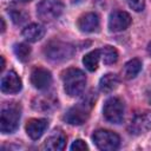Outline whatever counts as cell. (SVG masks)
I'll use <instances>...</instances> for the list:
<instances>
[{"label":"cell","instance_id":"obj_1","mask_svg":"<svg viewBox=\"0 0 151 151\" xmlns=\"http://www.w3.org/2000/svg\"><path fill=\"white\" fill-rule=\"evenodd\" d=\"M94 100H96V97H93V93H90L65 113L64 120L71 125L84 124L90 116V112L94 105Z\"/></svg>","mask_w":151,"mask_h":151},{"label":"cell","instance_id":"obj_2","mask_svg":"<svg viewBox=\"0 0 151 151\" xmlns=\"http://www.w3.org/2000/svg\"><path fill=\"white\" fill-rule=\"evenodd\" d=\"M63 83L66 93L70 97H76L83 93L86 86V76L79 68H67L63 72Z\"/></svg>","mask_w":151,"mask_h":151},{"label":"cell","instance_id":"obj_3","mask_svg":"<svg viewBox=\"0 0 151 151\" xmlns=\"http://www.w3.org/2000/svg\"><path fill=\"white\" fill-rule=\"evenodd\" d=\"M21 109L17 103H8L1 109L0 130L2 133H12L18 129Z\"/></svg>","mask_w":151,"mask_h":151},{"label":"cell","instance_id":"obj_4","mask_svg":"<svg viewBox=\"0 0 151 151\" xmlns=\"http://www.w3.org/2000/svg\"><path fill=\"white\" fill-rule=\"evenodd\" d=\"M44 54L48 60L52 61H64L70 59L74 54V47L71 44L60 41V40H52L46 44L44 48Z\"/></svg>","mask_w":151,"mask_h":151},{"label":"cell","instance_id":"obj_5","mask_svg":"<svg viewBox=\"0 0 151 151\" xmlns=\"http://www.w3.org/2000/svg\"><path fill=\"white\" fill-rule=\"evenodd\" d=\"M93 143L99 150L103 151H112L119 147L120 138L119 136L110 130H97L92 136Z\"/></svg>","mask_w":151,"mask_h":151},{"label":"cell","instance_id":"obj_6","mask_svg":"<svg viewBox=\"0 0 151 151\" xmlns=\"http://www.w3.org/2000/svg\"><path fill=\"white\" fill-rule=\"evenodd\" d=\"M64 11L61 0H41L37 6V14L42 21H52L60 17Z\"/></svg>","mask_w":151,"mask_h":151},{"label":"cell","instance_id":"obj_7","mask_svg":"<svg viewBox=\"0 0 151 151\" xmlns=\"http://www.w3.org/2000/svg\"><path fill=\"white\" fill-rule=\"evenodd\" d=\"M103 114L107 122L113 124H120L124 118L123 101L117 97H112L107 99L103 107Z\"/></svg>","mask_w":151,"mask_h":151},{"label":"cell","instance_id":"obj_8","mask_svg":"<svg viewBox=\"0 0 151 151\" xmlns=\"http://www.w3.org/2000/svg\"><path fill=\"white\" fill-rule=\"evenodd\" d=\"M127 130L131 134H136V136H139L150 131L151 130V111L144 110L136 113L132 117L127 126Z\"/></svg>","mask_w":151,"mask_h":151},{"label":"cell","instance_id":"obj_9","mask_svg":"<svg viewBox=\"0 0 151 151\" xmlns=\"http://www.w3.org/2000/svg\"><path fill=\"white\" fill-rule=\"evenodd\" d=\"M131 25V17L125 11H114L109 18V29L111 32H122Z\"/></svg>","mask_w":151,"mask_h":151},{"label":"cell","instance_id":"obj_10","mask_svg":"<svg viewBox=\"0 0 151 151\" xmlns=\"http://www.w3.org/2000/svg\"><path fill=\"white\" fill-rule=\"evenodd\" d=\"M0 87H1V91L4 93L14 94V93H18L21 90L22 83H21L20 77L14 71H9L5 76H2Z\"/></svg>","mask_w":151,"mask_h":151},{"label":"cell","instance_id":"obj_11","mask_svg":"<svg viewBox=\"0 0 151 151\" xmlns=\"http://www.w3.org/2000/svg\"><path fill=\"white\" fill-rule=\"evenodd\" d=\"M31 83L38 90H46L52 84V74L44 67H35L31 73Z\"/></svg>","mask_w":151,"mask_h":151},{"label":"cell","instance_id":"obj_12","mask_svg":"<svg viewBox=\"0 0 151 151\" xmlns=\"http://www.w3.org/2000/svg\"><path fill=\"white\" fill-rule=\"evenodd\" d=\"M48 126V120L44 119V118H34L27 122L26 124V132L28 134V137L33 140L39 139L42 133L45 132V130Z\"/></svg>","mask_w":151,"mask_h":151},{"label":"cell","instance_id":"obj_13","mask_svg":"<svg viewBox=\"0 0 151 151\" xmlns=\"http://www.w3.org/2000/svg\"><path fill=\"white\" fill-rule=\"evenodd\" d=\"M77 25L81 32H85V33L94 32L99 27V17L93 12L85 13L78 19Z\"/></svg>","mask_w":151,"mask_h":151},{"label":"cell","instance_id":"obj_14","mask_svg":"<svg viewBox=\"0 0 151 151\" xmlns=\"http://www.w3.org/2000/svg\"><path fill=\"white\" fill-rule=\"evenodd\" d=\"M65 145H66V136L60 130L53 131V133L50 137H47V139L44 143V147L46 150H50V151L64 150Z\"/></svg>","mask_w":151,"mask_h":151},{"label":"cell","instance_id":"obj_15","mask_svg":"<svg viewBox=\"0 0 151 151\" xmlns=\"http://www.w3.org/2000/svg\"><path fill=\"white\" fill-rule=\"evenodd\" d=\"M22 37L29 41V42H35L38 40H40L44 34H45V28L44 26L39 25V24H31L28 26H26L22 32H21Z\"/></svg>","mask_w":151,"mask_h":151},{"label":"cell","instance_id":"obj_16","mask_svg":"<svg viewBox=\"0 0 151 151\" xmlns=\"http://www.w3.org/2000/svg\"><path fill=\"white\" fill-rule=\"evenodd\" d=\"M119 85V78L114 73H107L99 80V90L103 93H111Z\"/></svg>","mask_w":151,"mask_h":151},{"label":"cell","instance_id":"obj_17","mask_svg":"<svg viewBox=\"0 0 151 151\" xmlns=\"http://www.w3.org/2000/svg\"><path fill=\"white\" fill-rule=\"evenodd\" d=\"M55 106H58V101L54 97L52 96H42V97H37L33 100V107L35 110H40V111H48L54 109Z\"/></svg>","mask_w":151,"mask_h":151},{"label":"cell","instance_id":"obj_18","mask_svg":"<svg viewBox=\"0 0 151 151\" xmlns=\"http://www.w3.org/2000/svg\"><path fill=\"white\" fill-rule=\"evenodd\" d=\"M142 70V61L138 58L129 60L123 68V76L125 79H133Z\"/></svg>","mask_w":151,"mask_h":151},{"label":"cell","instance_id":"obj_19","mask_svg":"<svg viewBox=\"0 0 151 151\" xmlns=\"http://www.w3.org/2000/svg\"><path fill=\"white\" fill-rule=\"evenodd\" d=\"M100 58H101L100 57V50H94V51H91L90 53L85 54V57L83 58V64L90 72H93L98 68V64H99Z\"/></svg>","mask_w":151,"mask_h":151},{"label":"cell","instance_id":"obj_20","mask_svg":"<svg viewBox=\"0 0 151 151\" xmlns=\"http://www.w3.org/2000/svg\"><path fill=\"white\" fill-rule=\"evenodd\" d=\"M100 57L105 65H112L118 60V52L112 46H104L100 48Z\"/></svg>","mask_w":151,"mask_h":151},{"label":"cell","instance_id":"obj_21","mask_svg":"<svg viewBox=\"0 0 151 151\" xmlns=\"http://www.w3.org/2000/svg\"><path fill=\"white\" fill-rule=\"evenodd\" d=\"M14 53L17 55V58L20 60V61H27L28 58H29V54H31V47L26 44H15L14 45Z\"/></svg>","mask_w":151,"mask_h":151},{"label":"cell","instance_id":"obj_22","mask_svg":"<svg viewBox=\"0 0 151 151\" xmlns=\"http://www.w3.org/2000/svg\"><path fill=\"white\" fill-rule=\"evenodd\" d=\"M11 17L15 24H22L27 19V14L21 9H15V11L11 12Z\"/></svg>","mask_w":151,"mask_h":151},{"label":"cell","instance_id":"obj_23","mask_svg":"<svg viewBox=\"0 0 151 151\" xmlns=\"http://www.w3.org/2000/svg\"><path fill=\"white\" fill-rule=\"evenodd\" d=\"M127 4L130 8H132L136 12H140L144 9L145 6V0H127Z\"/></svg>","mask_w":151,"mask_h":151},{"label":"cell","instance_id":"obj_24","mask_svg":"<svg viewBox=\"0 0 151 151\" xmlns=\"http://www.w3.org/2000/svg\"><path fill=\"white\" fill-rule=\"evenodd\" d=\"M87 149H88L87 144L84 140H81V139L74 140L73 144L71 145V150L72 151H84V150H87Z\"/></svg>","mask_w":151,"mask_h":151},{"label":"cell","instance_id":"obj_25","mask_svg":"<svg viewBox=\"0 0 151 151\" xmlns=\"http://www.w3.org/2000/svg\"><path fill=\"white\" fill-rule=\"evenodd\" d=\"M0 21H1V32H5L6 25H5V20H4V18H1V19H0Z\"/></svg>","mask_w":151,"mask_h":151},{"label":"cell","instance_id":"obj_26","mask_svg":"<svg viewBox=\"0 0 151 151\" xmlns=\"http://www.w3.org/2000/svg\"><path fill=\"white\" fill-rule=\"evenodd\" d=\"M4 67H5V59H4V57H1V71L4 70Z\"/></svg>","mask_w":151,"mask_h":151},{"label":"cell","instance_id":"obj_27","mask_svg":"<svg viewBox=\"0 0 151 151\" xmlns=\"http://www.w3.org/2000/svg\"><path fill=\"white\" fill-rule=\"evenodd\" d=\"M147 52L151 55V42H149V45H147Z\"/></svg>","mask_w":151,"mask_h":151},{"label":"cell","instance_id":"obj_28","mask_svg":"<svg viewBox=\"0 0 151 151\" xmlns=\"http://www.w3.org/2000/svg\"><path fill=\"white\" fill-rule=\"evenodd\" d=\"M22 1H31V0H22Z\"/></svg>","mask_w":151,"mask_h":151}]
</instances>
